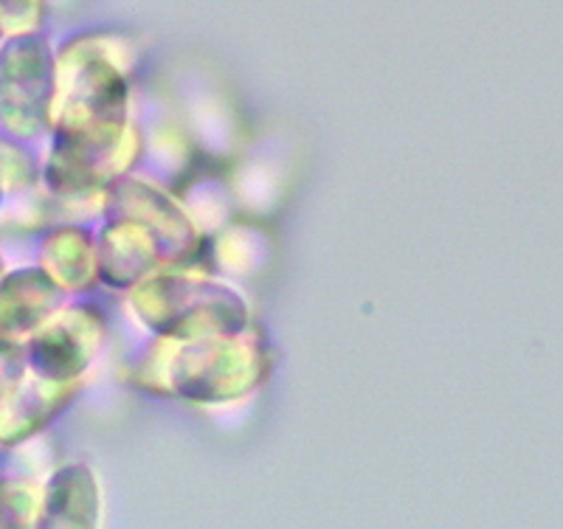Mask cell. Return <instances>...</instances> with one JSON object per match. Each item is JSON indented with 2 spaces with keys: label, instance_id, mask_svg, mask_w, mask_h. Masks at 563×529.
Returning <instances> with one entry per match:
<instances>
[{
  "label": "cell",
  "instance_id": "1",
  "mask_svg": "<svg viewBox=\"0 0 563 529\" xmlns=\"http://www.w3.org/2000/svg\"><path fill=\"white\" fill-rule=\"evenodd\" d=\"M40 0H0V29L26 32L37 23Z\"/></svg>",
  "mask_w": 563,
  "mask_h": 529
},
{
  "label": "cell",
  "instance_id": "2",
  "mask_svg": "<svg viewBox=\"0 0 563 529\" xmlns=\"http://www.w3.org/2000/svg\"><path fill=\"white\" fill-rule=\"evenodd\" d=\"M12 370H14V357L9 355V350L0 346V395L9 389V383H12ZM3 400V397H0Z\"/></svg>",
  "mask_w": 563,
  "mask_h": 529
}]
</instances>
